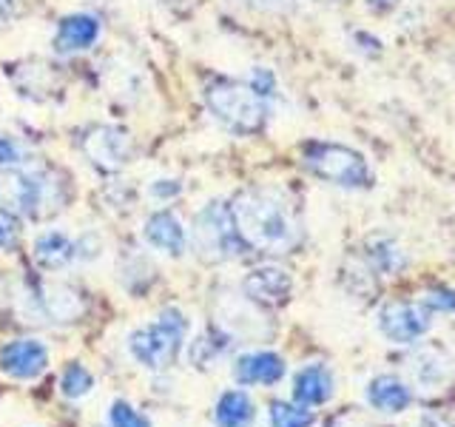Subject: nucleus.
<instances>
[{
    "instance_id": "1",
    "label": "nucleus",
    "mask_w": 455,
    "mask_h": 427,
    "mask_svg": "<svg viewBox=\"0 0 455 427\" xmlns=\"http://www.w3.org/2000/svg\"><path fill=\"white\" fill-rule=\"evenodd\" d=\"M231 214L248 248L262 254H291L302 242V222L291 199L279 189L251 185L234 197Z\"/></svg>"
},
{
    "instance_id": "2",
    "label": "nucleus",
    "mask_w": 455,
    "mask_h": 427,
    "mask_svg": "<svg viewBox=\"0 0 455 427\" xmlns=\"http://www.w3.org/2000/svg\"><path fill=\"white\" fill-rule=\"evenodd\" d=\"M205 106L234 134H259L270 117V100L239 80H213L205 89Z\"/></svg>"
},
{
    "instance_id": "3",
    "label": "nucleus",
    "mask_w": 455,
    "mask_h": 427,
    "mask_svg": "<svg viewBox=\"0 0 455 427\" xmlns=\"http://www.w3.org/2000/svg\"><path fill=\"white\" fill-rule=\"evenodd\" d=\"M9 197L26 220L46 222L57 217L68 203V185L60 171L49 165L40 168H18L9 177Z\"/></svg>"
},
{
    "instance_id": "4",
    "label": "nucleus",
    "mask_w": 455,
    "mask_h": 427,
    "mask_svg": "<svg viewBox=\"0 0 455 427\" xmlns=\"http://www.w3.org/2000/svg\"><path fill=\"white\" fill-rule=\"evenodd\" d=\"M191 248L208 265L239 260L248 251L245 239L236 231L231 205L222 203V199H211L196 211L191 228Z\"/></svg>"
},
{
    "instance_id": "5",
    "label": "nucleus",
    "mask_w": 455,
    "mask_h": 427,
    "mask_svg": "<svg viewBox=\"0 0 455 427\" xmlns=\"http://www.w3.org/2000/svg\"><path fill=\"white\" fill-rule=\"evenodd\" d=\"M302 165L313 177L324 180L327 185L347 191H362L373 185V168H370L367 157L341 142H324L313 140L302 149Z\"/></svg>"
},
{
    "instance_id": "6",
    "label": "nucleus",
    "mask_w": 455,
    "mask_h": 427,
    "mask_svg": "<svg viewBox=\"0 0 455 427\" xmlns=\"http://www.w3.org/2000/svg\"><path fill=\"white\" fill-rule=\"evenodd\" d=\"M185 317L177 308H165L160 317L148 325H140L128 334V353L148 370H165L174 365L177 353L185 342Z\"/></svg>"
},
{
    "instance_id": "7",
    "label": "nucleus",
    "mask_w": 455,
    "mask_h": 427,
    "mask_svg": "<svg viewBox=\"0 0 455 427\" xmlns=\"http://www.w3.org/2000/svg\"><path fill=\"white\" fill-rule=\"evenodd\" d=\"M80 149L100 174H120L134 160V137L123 125H92L85 128Z\"/></svg>"
},
{
    "instance_id": "8",
    "label": "nucleus",
    "mask_w": 455,
    "mask_h": 427,
    "mask_svg": "<svg viewBox=\"0 0 455 427\" xmlns=\"http://www.w3.org/2000/svg\"><path fill=\"white\" fill-rule=\"evenodd\" d=\"M376 327L381 339L390 345H416L433 327V310L424 302H407V299H393L381 305L376 313Z\"/></svg>"
},
{
    "instance_id": "9",
    "label": "nucleus",
    "mask_w": 455,
    "mask_h": 427,
    "mask_svg": "<svg viewBox=\"0 0 455 427\" xmlns=\"http://www.w3.org/2000/svg\"><path fill=\"white\" fill-rule=\"evenodd\" d=\"M452 379V359L441 348H419L407 359V384L412 393H438Z\"/></svg>"
},
{
    "instance_id": "10",
    "label": "nucleus",
    "mask_w": 455,
    "mask_h": 427,
    "mask_svg": "<svg viewBox=\"0 0 455 427\" xmlns=\"http://www.w3.org/2000/svg\"><path fill=\"white\" fill-rule=\"evenodd\" d=\"M242 291H245V299L253 305L279 308L291 299L293 279L288 270L279 265H262V268H253L251 274L242 279Z\"/></svg>"
},
{
    "instance_id": "11",
    "label": "nucleus",
    "mask_w": 455,
    "mask_h": 427,
    "mask_svg": "<svg viewBox=\"0 0 455 427\" xmlns=\"http://www.w3.org/2000/svg\"><path fill=\"white\" fill-rule=\"evenodd\" d=\"M49 367V350L40 339H12L0 348V370L12 379L32 382Z\"/></svg>"
},
{
    "instance_id": "12",
    "label": "nucleus",
    "mask_w": 455,
    "mask_h": 427,
    "mask_svg": "<svg viewBox=\"0 0 455 427\" xmlns=\"http://www.w3.org/2000/svg\"><path fill=\"white\" fill-rule=\"evenodd\" d=\"M142 239L146 246L160 251L165 256H182L185 248H188V234L180 222L177 214L171 211H154L142 222Z\"/></svg>"
},
{
    "instance_id": "13",
    "label": "nucleus",
    "mask_w": 455,
    "mask_h": 427,
    "mask_svg": "<svg viewBox=\"0 0 455 427\" xmlns=\"http://www.w3.org/2000/svg\"><path fill=\"white\" fill-rule=\"evenodd\" d=\"M364 399L373 410L387 413V416H398V413H404L410 407L412 388L407 384V379L395 376V374H379L367 382Z\"/></svg>"
},
{
    "instance_id": "14",
    "label": "nucleus",
    "mask_w": 455,
    "mask_h": 427,
    "mask_svg": "<svg viewBox=\"0 0 455 427\" xmlns=\"http://www.w3.org/2000/svg\"><path fill=\"white\" fill-rule=\"evenodd\" d=\"M336 393V379L331 374V367L322 362L305 365L302 370H296L293 376V399L302 407H319L327 405Z\"/></svg>"
},
{
    "instance_id": "15",
    "label": "nucleus",
    "mask_w": 455,
    "mask_h": 427,
    "mask_svg": "<svg viewBox=\"0 0 455 427\" xmlns=\"http://www.w3.org/2000/svg\"><path fill=\"white\" fill-rule=\"evenodd\" d=\"M284 376V359L274 350H248L234 362V382L248 384H276Z\"/></svg>"
},
{
    "instance_id": "16",
    "label": "nucleus",
    "mask_w": 455,
    "mask_h": 427,
    "mask_svg": "<svg viewBox=\"0 0 455 427\" xmlns=\"http://www.w3.org/2000/svg\"><path fill=\"white\" fill-rule=\"evenodd\" d=\"M100 40V20L94 14H66V18L57 23L54 32V49L60 54H75L92 49Z\"/></svg>"
},
{
    "instance_id": "17",
    "label": "nucleus",
    "mask_w": 455,
    "mask_h": 427,
    "mask_svg": "<svg viewBox=\"0 0 455 427\" xmlns=\"http://www.w3.org/2000/svg\"><path fill=\"white\" fill-rule=\"evenodd\" d=\"M35 302L43 310V317H49L52 322H75L85 310L83 294L71 285H40Z\"/></svg>"
},
{
    "instance_id": "18",
    "label": "nucleus",
    "mask_w": 455,
    "mask_h": 427,
    "mask_svg": "<svg viewBox=\"0 0 455 427\" xmlns=\"http://www.w3.org/2000/svg\"><path fill=\"white\" fill-rule=\"evenodd\" d=\"M32 254L43 270H63L77 260V242L63 231H46L35 239Z\"/></svg>"
},
{
    "instance_id": "19",
    "label": "nucleus",
    "mask_w": 455,
    "mask_h": 427,
    "mask_svg": "<svg viewBox=\"0 0 455 427\" xmlns=\"http://www.w3.org/2000/svg\"><path fill=\"white\" fill-rule=\"evenodd\" d=\"M256 407L245 391H225L213 407V424L217 427H251Z\"/></svg>"
},
{
    "instance_id": "20",
    "label": "nucleus",
    "mask_w": 455,
    "mask_h": 427,
    "mask_svg": "<svg viewBox=\"0 0 455 427\" xmlns=\"http://www.w3.org/2000/svg\"><path fill=\"white\" fill-rule=\"evenodd\" d=\"M364 256H367V265L373 268L379 277H395L398 270L407 268L404 248L398 246L395 239H387V237H373V239H370L367 248H364Z\"/></svg>"
},
{
    "instance_id": "21",
    "label": "nucleus",
    "mask_w": 455,
    "mask_h": 427,
    "mask_svg": "<svg viewBox=\"0 0 455 427\" xmlns=\"http://www.w3.org/2000/svg\"><path fill=\"white\" fill-rule=\"evenodd\" d=\"M231 339L234 336L228 331H222V327H208V331H203L191 342V348H188L191 365L194 367H211L228 348H231Z\"/></svg>"
},
{
    "instance_id": "22",
    "label": "nucleus",
    "mask_w": 455,
    "mask_h": 427,
    "mask_svg": "<svg viewBox=\"0 0 455 427\" xmlns=\"http://www.w3.org/2000/svg\"><path fill=\"white\" fill-rule=\"evenodd\" d=\"M313 422H316L313 410L302 405L274 402L267 410V427H313Z\"/></svg>"
},
{
    "instance_id": "23",
    "label": "nucleus",
    "mask_w": 455,
    "mask_h": 427,
    "mask_svg": "<svg viewBox=\"0 0 455 427\" xmlns=\"http://www.w3.org/2000/svg\"><path fill=\"white\" fill-rule=\"evenodd\" d=\"M92 388H94V376L83 365L71 362L63 370V376H60V393L66 399H83V396L92 393Z\"/></svg>"
},
{
    "instance_id": "24",
    "label": "nucleus",
    "mask_w": 455,
    "mask_h": 427,
    "mask_svg": "<svg viewBox=\"0 0 455 427\" xmlns=\"http://www.w3.org/2000/svg\"><path fill=\"white\" fill-rule=\"evenodd\" d=\"M108 427H151V422L125 399H117L108 410Z\"/></svg>"
},
{
    "instance_id": "25",
    "label": "nucleus",
    "mask_w": 455,
    "mask_h": 427,
    "mask_svg": "<svg viewBox=\"0 0 455 427\" xmlns=\"http://www.w3.org/2000/svg\"><path fill=\"white\" fill-rule=\"evenodd\" d=\"M26 163V149L18 137L0 134V168H20Z\"/></svg>"
},
{
    "instance_id": "26",
    "label": "nucleus",
    "mask_w": 455,
    "mask_h": 427,
    "mask_svg": "<svg viewBox=\"0 0 455 427\" xmlns=\"http://www.w3.org/2000/svg\"><path fill=\"white\" fill-rule=\"evenodd\" d=\"M20 239V220L9 208H0V251H12Z\"/></svg>"
},
{
    "instance_id": "27",
    "label": "nucleus",
    "mask_w": 455,
    "mask_h": 427,
    "mask_svg": "<svg viewBox=\"0 0 455 427\" xmlns=\"http://www.w3.org/2000/svg\"><path fill=\"white\" fill-rule=\"evenodd\" d=\"M248 9L262 14H276V18H288L299 12V0H242Z\"/></svg>"
},
{
    "instance_id": "28",
    "label": "nucleus",
    "mask_w": 455,
    "mask_h": 427,
    "mask_svg": "<svg viewBox=\"0 0 455 427\" xmlns=\"http://www.w3.org/2000/svg\"><path fill=\"white\" fill-rule=\"evenodd\" d=\"M180 194H182V182L174 177H160L148 185V197L156 199V203H171V199H177Z\"/></svg>"
},
{
    "instance_id": "29",
    "label": "nucleus",
    "mask_w": 455,
    "mask_h": 427,
    "mask_svg": "<svg viewBox=\"0 0 455 427\" xmlns=\"http://www.w3.org/2000/svg\"><path fill=\"white\" fill-rule=\"evenodd\" d=\"M421 302L430 308L433 313L435 310H447V313H455V291H447V288H435V291H427Z\"/></svg>"
},
{
    "instance_id": "30",
    "label": "nucleus",
    "mask_w": 455,
    "mask_h": 427,
    "mask_svg": "<svg viewBox=\"0 0 455 427\" xmlns=\"http://www.w3.org/2000/svg\"><path fill=\"white\" fill-rule=\"evenodd\" d=\"M20 12V0H0V23H9Z\"/></svg>"
},
{
    "instance_id": "31",
    "label": "nucleus",
    "mask_w": 455,
    "mask_h": 427,
    "mask_svg": "<svg viewBox=\"0 0 455 427\" xmlns=\"http://www.w3.org/2000/svg\"><path fill=\"white\" fill-rule=\"evenodd\" d=\"M364 4L373 12H379V14H387V12H393L398 6V0H364Z\"/></svg>"
},
{
    "instance_id": "32",
    "label": "nucleus",
    "mask_w": 455,
    "mask_h": 427,
    "mask_svg": "<svg viewBox=\"0 0 455 427\" xmlns=\"http://www.w3.org/2000/svg\"><path fill=\"white\" fill-rule=\"evenodd\" d=\"M419 427H450L444 419L438 416V413H424L421 416V422H419Z\"/></svg>"
},
{
    "instance_id": "33",
    "label": "nucleus",
    "mask_w": 455,
    "mask_h": 427,
    "mask_svg": "<svg viewBox=\"0 0 455 427\" xmlns=\"http://www.w3.org/2000/svg\"><path fill=\"white\" fill-rule=\"evenodd\" d=\"M165 6L171 9H177V12H185V9H191L194 4H199V0H163Z\"/></svg>"
},
{
    "instance_id": "34",
    "label": "nucleus",
    "mask_w": 455,
    "mask_h": 427,
    "mask_svg": "<svg viewBox=\"0 0 455 427\" xmlns=\"http://www.w3.org/2000/svg\"><path fill=\"white\" fill-rule=\"evenodd\" d=\"M319 4H327V6H339V4H347V0H319Z\"/></svg>"
}]
</instances>
